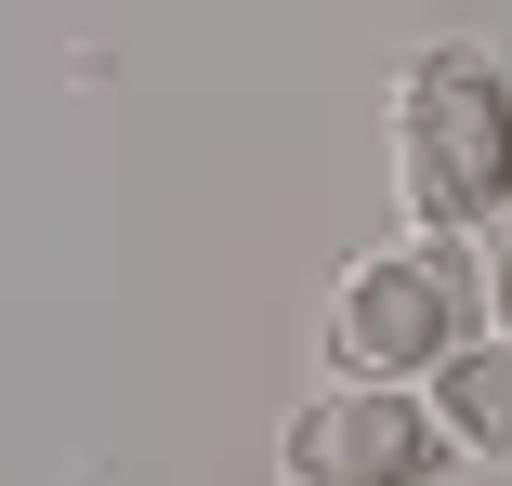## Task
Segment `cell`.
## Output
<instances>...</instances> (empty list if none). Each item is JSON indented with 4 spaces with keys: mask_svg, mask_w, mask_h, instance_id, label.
I'll return each instance as SVG.
<instances>
[{
    "mask_svg": "<svg viewBox=\"0 0 512 486\" xmlns=\"http://www.w3.org/2000/svg\"><path fill=\"white\" fill-rule=\"evenodd\" d=\"M276 473L289 486H447L460 447L421 408V381H329L276 421Z\"/></svg>",
    "mask_w": 512,
    "mask_h": 486,
    "instance_id": "3",
    "label": "cell"
},
{
    "mask_svg": "<svg viewBox=\"0 0 512 486\" xmlns=\"http://www.w3.org/2000/svg\"><path fill=\"white\" fill-rule=\"evenodd\" d=\"M473 276H486V329H512V211L473 237Z\"/></svg>",
    "mask_w": 512,
    "mask_h": 486,
    "instance_id": "5",
    "label": "cell"
},
{
    "mask_svg": "<svg viewBox=\"0 0 512 486\" xmlns=\"http://www.w3.org/2000/svg\"><path fill=\"white\" fill-rule=\"evenodd\" d=\"M381 145H394V211H407V237H486V224L512 211V53L473 40V27L407 40V53H394Z\"/></svg>",
    "mask_w": 512,
    "mask_h": 486,
    "instance_id": "1",
    "label": "cell"
},
{
    "mask_svg": "<svg viewBox=\"0 0 512 486\" xmlns=\"http://www.w3.org/2000/svg\"><path fill=\"white\" fill-rule=\"evenodd\" d=\"M421 408L447 421L460 460H499V473H512V329H473V342L421 381Z\"/></svg>",
    "mask_w": 512,
    "mask_h": 486,
    "instance_id": "4",
    "label": "cell"
},
{
    "mask_svg": "<svg viewBox=\"0 0 512 486\" xmlns=\"http://www.w3.org/2000/svg\"><path fill=\"white\" fill-rule=\"evenodd\" d=\"M473 329H486L473 237H394V250H355L329 276L316 355H329V381H434Z\"/></svg>",
    "mask_w": 512,
    "mask_h": 486,
    "instance_id": "2",
    "label": "cell"
}]
</instances>
